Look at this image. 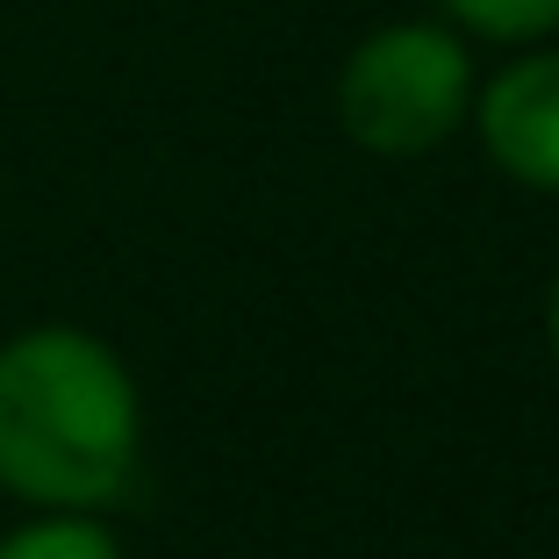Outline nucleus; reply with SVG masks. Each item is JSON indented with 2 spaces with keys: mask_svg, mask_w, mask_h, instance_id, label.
Masks as SVG:
<instances>
[{
  "mask_svg": "<svg viewBox=\"0 0 559 559\" xmlns=\"http://www.w3.org/2000/svg\"><path fill=\"white\" fill-rule=\"evenodd\" d=\"M136 380L86 330L0 345V488L36 510H100L136 474Z\"/></svg>",
  "mask_w": 559,
  "mask_h": 559,
  "instance_id": "f257e3e1",
  "label": "nucleus"
},
{
  "mask_svg": "<svg viewBox=\"0 0 559 559\" xmlns=\"http://www.w3.org/2000/svg\"><path fill=\"white\" fill-rule=\"evenodd\" d=\"M474 108V58L452 29L395 22L373 29L337 72V116L345 136L373 158H424Z\"/></svg>",
  "mask_w": 559,
  "mask_h": 559,
  "instance_id": "f03ea898",
  "label": "nucleus"
},
{
  "mask_svg": "<svg viewBox=\"0 0 559 559\" xmlns=\"http://www.w3.org/2000/svg\"><path fill=\"white\" fill-rule=\"evenodd\" d=\"M474 122H480L488 158L516 187L559 194V50L502 66L488 80V94L474 100Z\"/></svg>",
  "mask_w": 559,
  "mask_h": 559,
  "instance_id": "7ed1b4c3",
  "label": "nucleus"
},
{
  "mask_svg": "<svg viewBox=\"0 0 559 559\" xmlns=\"http://www.w3.org/2000/svg\"><path fill=\"white\" fill-rule=\"evenodd\" d=\"M0 559H122V552H116V531L94 524L86 510H50L44 524L8 531Z\"/></svg>",
  "mask_w": 559,
  "mask_h": 559,
  "instance_id": "20e7f679",
  "label": "nucleus"
},
{
  "mask_svg": "<svg viewBox=\"0 0 559 559\" xmlns=\"http://www.w3.org/2000/svg\"><path fill=\"white\" fill-rule=\"evenodd\" d=\"M444 8L495 44H531V36L559 29V0H444Z\"/></svg>",
  "mask_w": 559,
  "mask_h": 559,
  "instance_id": "39448f33",
  "label": "nucleus"
},
{
  "mask_svg": "<svg viewBox=\"0 0 559 559\" xmlns=\"http://www.w3.org/2000/svg\"><path fill=\"white\" fill-rule=\"evenodd\" d=\"M545 337H552V359H559V280H552V301H545Z\"/></svg>",
  "mask_w": 559,
  "mask_h": 559,
  "instance_id": "423d86ee",
  "label": "nucleus"
}]
</instances>
